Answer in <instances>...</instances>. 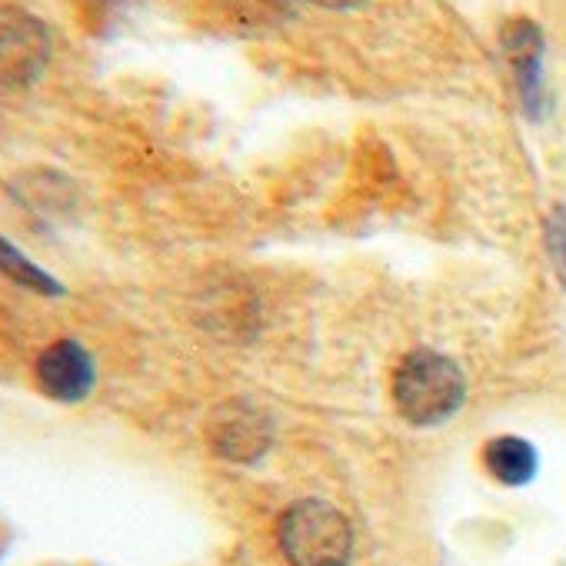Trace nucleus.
I'll use <instances>...</instances> for the list:
<instances>
[{
    "mask_svg": "<svg viewBox=\"0 0 566 566\" xmlns=\"http://www.w3.org/2000/svg\"><path fill=\"white\" fill-rule=\"evenodd\" d=\"M543 237H546V253H549V263L559 276V283L566 287V203L553 207L546 223H543Z\"/></svg>",
    "mask_w": 566,
    "mask_h": 566,
    "instance_id": "obj_9",
    "label": "nucleus"
},
{
    "mask_svg": "<svg viewBox=\"0 0 566 566\" xmlns=\"http://www.w3.org/2000/svg\"><path fill=\"white\" fill-rule=\"evenodd\" d=\"M467 400V377L457 360L437 350H413L394 374L397 413L413 427L447 423Z\"/></svg>",
    "mask_w": 566,
    "mask_h": 566,
    "instance_id": "obj_1",
    "label": "nucleus"
},
{
    "mask_svg": "<svg viewBox=\"0 0 566 566\" xmlns=\"http://www.w3.org/2000/svg\"><path fill=\"white\" fill-rule=\"evenodd\" d=\"M483 467H486V473L496 483H503V486H523V483H530L536 476L539 460H536L533 443H526L523 437L503 433V437L486 440V447H483Z\"/></svg>",
    "mask_w": 566,
    "mask_h": 566,
    "instance_id": "obj_7",
    "label": "nucleus"
},
{
    "mask_svg": "<svg viewBox=\"0 0 566 566\" xmlns=\"http://www.w3.org/2000/svg\"><path fill=\"white\" fill-rule=\"evenodd\" d=\"M503 48L516 74V87L526 114L543 111V34L533 21H510L503 28Z\"/></svg>",
    "mask_w": 566,
    "mask_h": 566,
    "instance_id": "obj_6",
    "label": "nucleus"
},
{
    "mask_svg": "<svg viewBox=\"0 0 566 566\" xmlns=\"http://www.w3.org/2000/svg\"><path fill=\"white\" fill-rule=\"evenodd\" d=\"M34 387L51 403L77 407L97 387V360L77 337H57L34 360Z\"/></svg>",
    "mask_w": 566,
    "mask_h": 566,
    "instance_id": "obj_4",
    "label": "nucleus"
},
{
    "mask_svg": "<svg viewBox=\"0 0 566 566\" xmlns=\"http://www.w3.org/2000/svg\"><path fill=\"white\" fill-rule=\"evenodd\" d=\"M280 549L291 566H347L354 530L347 516L324 500H301L280 516Z\"/></svg>",
    "mask_w": 566,
    "mask_h": 566,
    "instance_id": "obj_2",
    "label": "nucleus"
},
{
    "mask_svg": "<svg viewBox=\"0 0 566 566\" xmlns=\"http://www.w3.org/2000/svg\"><path fill=\"white\" fill-rule=\"evenodd\" d=\"M0 276H8L14 287L38 294V297H64V283L54 273H48L38 260H31L4 233H0Z\"/></svg>",
    "mask_w": 566,
    "mask_h": 566,
    "instance_id": "obj_8",
    "label": "nucleus"
},
{
    "mask_svg": "<svg viewBox=\"0 0 566 566\" xmlns=\"http://www.w3.org/2000/svg\"><path fill=\"white\" fill-rule=\"evenodd\" d=\"M207 437L217 457L233 463H250L270 447V420L243 400H227L213 410L207 423Z\"/></svg>",
    "mask_w": 566,
    "mask_h": 566,
    "instance_id": "obj_5",
    "label": "nucleus"
},
{
    "mask_svg": "<svg viewBox=\"0 0 566 566\" xmlns=\"http://www.w3.org/2000/svg\"><path fill=\"white\" fill-rule=\"evenodd\" d=\"M311 4H321V8H331V11H350V8L364 4V0H311Z\"/></svg>",
    "mask_w": 566,
    "mask_h": 566,
    "instance_id": "obj_10",
    "label": "nucleus"
},
{
    "mask_svg": "<svg viewBox=\"0 0 566 566\" xmlns=\"http://www.w3.org/2000/svg\"><path fill=\"white\" fill-rule=\"evenodd\" d=\"M54 57L51 28L18 4H0V97L31 91Z\"/></svg>",
    "mask_w": 566,
    "mask_h": 566,
    "instance_id": "obj_3",
    "label": "nucleus"
}]
</instances>
